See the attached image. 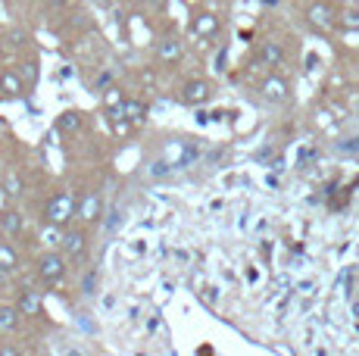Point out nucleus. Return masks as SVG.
Instances as JSON below:
<instances>
[{"label": "nucleus", "instance_id": "nucleus-1", "mask_svg": "<svg viewBox=\"0 0 359 356\" xmlns=\"http://www.w3.org/2000/svg\"><path fill=\"white\" fill-rule=\"evenodd\" d=\"M75 213H79V197H75V191H57V194L44 203V222L57 225V228H66L75 219Z\"/></svg>", "mask_w": 359, "mask_h": 356}, {"label": "nucleus", "instance_id": "nucleus-2", "mask_svg": "<svg viewBox=\"0 0 359 356\" xmlns=\"http://www.w3.org/2000/svg\"><path fill=\"white\" fill-rule=\"evenodd\" d=\"M66 275V253L63 250H47L38 259V278L44 282V287H53L57 282H63Z\"/></svg>", "mask_w": 359, "mask_h": 356}, {"label": "nucleus", "instance_id": "nucleus-3", "mask_svg": "<svg viewBox=\"0 0 359 356\" xmlns=\"http://www.w3.org/2000/svg\"><path fill=\"white\" fill-rule=\"evenodd\" d=\"M60 250H63L69 259H79L81 253L88 250V231L85 228H69L66 225V231L60 235Z\"/></svg>", "mask_w": 359, "mask_h": 356}, {"label": "nucleus", "instance_id": "nucleus-4", "mask_svg": "<svg viewBox=\"0 0 359 356\" xmlns=\"http://www.w3.org/2000/svg\"><path fill=\"white\" fill-rule=\"evenodd\" d=\"M103 213V200H100V191H85V194L79 197V213H75V219L85 225L97 222Z\"/></svg>", "mask_w": 359, "mask_h": 356}, {"label": "nucleus", "instance_id": "nucleus-5", "mask_svg": "<svg viewBox=\"0 0 359 356\" xmlns=\"http://www.w3.org/2000/svg\"><path fill=\"white\" fill-rule=\"evenodd\" d=\"M262 97L269 100V104H285L287 97H291V85H287L281 75H269L266 81H262Z\"/></svg>", "mask_w": 359, "mask_h": 356}, {"label": "nucleus", "instance_id": "nucleus-6", "mask_svg": "<svg viewBox=\"0 0 359 356\" xmlns=\"http://www.w3.org/2000/svg\"><path fill=\"white\" fill-rule=\"evenodd\" d=\"M210 97H212V88H210V81H203V78H191L188 85L182 88V100L184 104H191V107L206 104Z\"/></svg>", "mask_w": 359, "mask_h": 356}, {"label": "nucleus", "instance_id": "nucleus-7", "mask_svg": "<svg viewBox=\"0 0 359 356\" xmlns=\"http://www.w3.org/2000/svg\"><path fill=\"white\" fill-rule=\"evenodd\" d=\"M306 16H309V22H313L319 32H331L337 25V13H334V6H331V4H313Z\"/></svg>", "mask_w": 359, "mask_h": 356}, {"label": "nucleus", "instance_id": "nucleus-8", "mask_svg": "<svg viewBox=\"0 0 359 356\" xmlns=\"http://www.w3.org/2000/svg\"><path fill=\"white\" fill-rule=\"evenodd\" d=\"M216 32H219V16H216V13H197V16L191 19V35L212 38Z\"/></svg>", "mask_w": 359, "mask_h": 356}, {"label": "nucleus", "instance_id": "nucleus-9", "mask_svg": "<svg viewBox=\"0 0 359 356\" xmlns=\"http://www.w3.org/2000/svg\"><path fill=\"white\" fill-rule=\"evenodd\" d=\"M19 313L22 316H32V319H38L41 313H44V300H41V294L38 291H19Z\"/></svg>", "mask_w": 359, "mask_h": 356}, {"label": "nucleus", "instance_id": "nucleus-10", "mask_svg": "<svg viewBox=\"0 0 359 356\" xmlns=\"http://www.w3.org/2000/svg\"><path fill=\"white\" fill-rule=\"evenodd\" d=\"M182 41L178 38H163L160 44H156V60L160 63H178L182 60Z\"/></svg>", "mask_w": 359, "mask_h": 356}, {"label": "nucleus", "instance_id": "nucleus-11", "mask_svg": "<svg viewBox=\"0 0 359 356\" xmlns=\"http://www.w3.org/2000/svg\"><path fill=\"white\" fill-rule=\"evenodd\" d=\"M25 81L22 75H19V69H6L4 75H0V91H4V97H16V94H22Z\"/></svg>", "mask_w": 359, "mask_h": 356}, {"label": "nucleus", "instance_id": "nucleus-12", "mask_svg": "<svg viewBox=\"0 0 359 356\" xmlns=\"http://www.w3.org/2000/svg\"><path fill=\"white\" fill-rule=\"evenodd\" d=\"M259 60H262L266 66H281V63H285V47H281L278 41H262Z\"/></svg>", "mask_w": 359, "mask_h": 356}, {"label": "nucleus", "instance_id": "nucleus-13", "mask_svg": "<svg viewBox=\"0 0 359 356\" xmlns=\"http://www.w3.org/2000/svg\"><path fill=\"white\" fill-rule=\"evenodd\" d=\"M0 225H4L6 235H22V228H25V222H22V216H19V210H10V207L0 213Z\"/></svg>", "mask_w": 359, "mask_h": 356}, {"label": "nucleus", "instance_id": "nucleus-14", "mask_svg": "<svg viewBox=\"0 0 359 356\" xmlns=\"http://www.w3.org/2000/svg\"><path fill=\"white\" fill-rule=\"evenodd\" d=\"M19 269V253L10 241H0V272H16Z\"/></svg>", "mask_w": 359, "mask_h": 356}, {"label": "nucleus", "instance_id": "nucleus-15", "mask_svg": "<svg viewBox=\"0 0 359 356\" xmlns=\"http://www.w3.org/2000/svg\"><path fill=\"white\" fill-rule=\"evenodd\" d=\"M19 306H0V331H16L19 328Z\"/></svg>", "mask_w": 359, "mask_h": 356}, {"label": "nucleus", "instance_id": "nucleus-16", "mask_svg": "<svg viewBox=\"0 0 359 356\" xmlns=\"http://www.w3.org/2000/svg\"><path fill=\"white\" fill-rule=\"evenodd\" d=\"M81 128V113H75V109H69L57 119V132H79Z\"/></svg>", "mask_w": 359, "mask_h": 356}, {"label": "nucleus", "instance_id": "nucleus-17", "mask_svg": "<svg viewBox=\"0 0 359 356\" xmlns=\"http://www.w3.org/2000/svg\"><path fill=\"white\" fill-rule=\"evenodd\" d=\"M144 116H147V107H144L141 100H126V119L131 122V125L144 122Z\"/></svg>", "mask_w": 359, "mask_h": 356}, {"label": "nucleus", "instance_id": "nucleus-18", "mask_svg": "<svg viewBox=\"0 0 359 356\" xmlns=\"http://www.w3.org/2000/svg\"><path fill=\"white\" fill-rule=\"evenodd\" d=\"M19 75H22L25 85H38V60H25V63L19 66Z\"/></svg>", "mask_w": 359, "mask_h": 356}, {"label": "nucleus", "instance_id": "nucleus-19", "mask_svg": "<svg viewBox=\"0 0 359 356\" xmlns=\"http://www.w3.org/2000/svg\"><path fill=\"white\" fill-rule=\"evenodd\" d=\"M6 194H10V197H19V194H22V182H19L16 175H6Z\"/></svg>", "mask_w": 359, "mask_h": 356}, {"label": "nucleus", "instance_id": "nucleus-20", "mask_svg": "<svg viewBox=\"0 0 359 356\" xmlns=\"http://www.w3.org/2000/svg\"><path fill=\"white\" fill-rule=\"evenodd\" d=\"M94 287H97V272H88L81 282V294H94Z\"/></svg>", "mask_w": 359, "mask_h": 356}, {"label": "nucleus", "instance_id": "nucleus-21", "mask_svg": "<svg viewBox=\"0 0 359 356\" xmlns=\"http://www.w3.org/2000/svg\"><path fill=\"white\" fill-rule=\"evenodd\" d=\"M341 25H344V29H353V32H359V13H344Z\"/></svg>", "mask_w": 359, "mask_h": 356}, {"label": "nucleus", "instance_id": "nucleus-22", "mask_svg": "<svg viewBox=\"0 0 359 356\" xmlns=\"http://www.w3.org/2000/svg\"><path fill=\"white\" fill-rule=\"evenodd\" d=\"M25 41H29V35H25V32H19V29L10 32V44H13V47H22Z\"/></svg>", "mask_w": 359, "mask_h": 356}, {"label": "nucleus", "instance_id": "nucleus-23", "mask_svg": "<svg viewBox=\"0 0 359 356\" xmlns=\"http://www.w3.org/2000/svg\"><path fill=\"white\" fill-rule=\"evenodd\" d=\"M103 100H107V107H109V104H119V100H122L119 88H109V91H107V97H103Z\"/></svg>", "mask_w": 359, "mask_h": 356}, {"label": "nucleus", "instance_id": "nucleus-24", "mask_svg": "<svg viewBox=\"0 0 359 356\" xmlns=\"http://www.w3.org/2000/svg\"><path fill=\"white\" fill-rule=\"evenodd\" d=\"M47 4H53V6H69V4H75V0H47Z\"/></svg>", "mask_w": 359, "mask_h": 356}, {"label": "nucleus", "instance_id": "nucleus-25", "mask_svg": "<svg viewBox=\"0 0 359 356\" xmlns=\"http://www.w3.org/2000/svg\"><path fill=\"white\" fill-rule=\"evenodd\" d=\"M0 50H4V38H0Z\"/></svg>", "mask_w": 359, "mask_h": 356}]
</instances>
